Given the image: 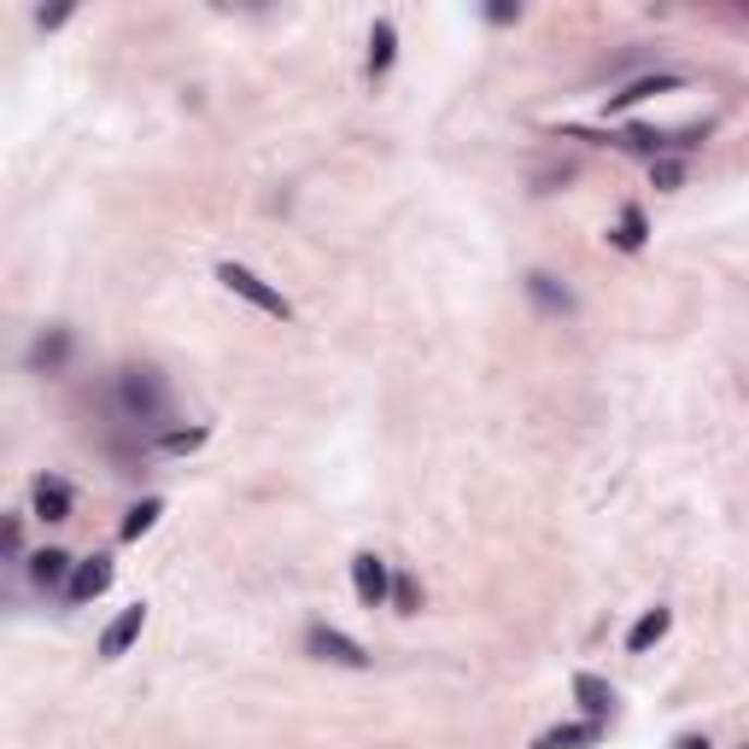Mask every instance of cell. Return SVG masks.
Masks as SVG:
<instances>
[{
    "label": "cell",
    "mask_w": 749,
    "mask_h": 749,
    "mask_svg": "<svg viewBox=\"0 0 749 749\" xmlns=\"http://www.w3.org/2000/svg\"><path fill=\"white\" fill-rule=\"evenodd\" d=\"M352 586H357V603L364 609H381L386 591H393V580H386V562L374 551H357L352 556Z\"/></svg>",
    "instance_id": "4"
},
{
    "label": "cell",
    "mask_w": 749,
    "mask_h": 749,
    "mask_svg": "<svg viewBox=\"0 0 749 749\" xmlns=\"http://www.w3.org/2000/svg\"><path fill=\"white\" fill-rule=\"evenodd\" d=\"M194 445H206V428H176V433H159V451H194Z\"/></svg>",
    "instance_id": "18"
},
{
    "label": "cell",
    "mask_w": 749,
    "mask_h": 749,
    "mask_svg": "<svg viewBox=\"0 0 749 749\" xmlns=\"http://www.w3.org/2000/svg\"><path fill=\"white\" fill-rule=\"evenodd\" d=\"M393 603H398V615H416V603H421L416 598V580H398L393 586Z\"/></svg>",
    "instance_id": "19"
},
{
    "label": "cell",
    "mask_w": 749,
    "mask_h": 749,
    "mask_svg": "<svg viewBox=\"0 0 749 749\" xmlns=\"http://www.w3.org/2000/svg\"><path fill=\"white\" fill-rule=\"evenodd\" d=\"M106 586H112V556H88V562H76L65 598H71V603H94Z\"/></svg>",
    "instance_id": "5"
},
{
    "label": "cell",
    "mask_w": 749,
    "mask_h": 749,
    "mask_svg": "<svg viewBox=\"0 0 749 749\" xmlns=\"http://www.w3.org/2000/svg\"><path fill=\"white\" fill-rule=\"evenodd\" d=\"M36 515L41 521H71V487L65 480H53V475L36 480Z\"/></svg>",
    "instance_id": "10"
},
{
    "label": "cell",
    "mask_w": 749,
    "mask_h": 749,
    "mask_svg": "<svg viewBox=\"0 0 749 749\" xmlns=\"http://www.w3.org/2000/svg\"><path fill=\"white\" fill-rule=\"evenodd\" d=\"M527 293H533L544 310H556V317H568V310H574V293H568V287H556V275H544V270L527 275Z\"/></svg>",
    "instance_id": "12"
},
{
    "label": "cell",
    "mask_w": 749,
    "mask_h": 749,
    "mask_svg": "<svg viewBox=\"0 0 749 749\" xmlns=\"http://www.w3.org/2000/svg\"><path fill=\"white\" fill-rule=\"evenodd\" d=\"M644 211H638V206H627V211H621V223L615 229H609V246H621V253H638V246H644Z\"/></svg>",
    "instance_id": "14"
},
{
    "label": "cell",
    "mask_w": 749,
    "mask_h": 749,
    "mask_svg": "<svg viewBox=\"0 0 749 749\" xmlns=\"http://www.w3.org/2000/svg\"><path fill=\"white\" fill-rule=\"evenodd\" d=\"M140 627H147V609L130 603V609H123V615L112 621V627L100 633V655H106V662H118V655H123V650H130L135 638H140Z\"/></svg>",
    "instance_id": "6"
},
{
    "label": "cell",
    "mask_w": 749,
    "mask_h": 749,
    "mask_svg": "<svg viewBox=\"0 0 749 749\" xmlns=\"http://www.w3.org/2000/svg\"><path fill=\"white\" fill-rule=\"evenodd\" d=\"M71 574H76V562H71L65 551H36V556H29V580H36L41 591L71 586Z\"/></svg>",
    "instance_id": "7"
},
{
    "label": "cell",
    "mask_w": 749,
    "mask_h": 749,
    "mask_svg": "<svg viewBox=\"0 0 749 749\" xmlns=\"http://www.w3.org/2000/svg\"><path fill=\"white\" fill-rule=\"evenodd\" d=\"M674 749H714V744H709V738H697V732H691V738H679Z\"/></svg>",
    "instance_id": "24"
},
{
    "label": "cell",
    "mask_w": 749,
    "mask_h": 749,
    "mask_svg": "<svg viewBox=\"0 0 749 749\" xmlns=\"http://www.w3.org/2000/svg\"><path fill=\"white\" fill-rule=\"evenodd\" d=\"M310 655L317 662H334V667H369V650L357 644V638H346V633H334V627H310Z\"/></svg>",
    "instance_id": "3"
},
{
    "label": "cell",
    "mask_w": 749,
    "mask_h": 749,
    "mask_svg": "<svg viewBox=\"0 0 749 749\" xmlns=\"http://www.w3.org/2000/svg\"><path fill=\"white\" fill-rule=\"evenodd\" d=\"M71 19V7H53V12H36V24L41 29H59V24H65Z\"/></svg>",
    "instance_id": "22"
},
{
    "label": "cell",
    "mask_w": 749,
    "mask_h": 749,
    "mask_svg": "<svg viewBox=\"0 0 749 749\" xmlns=\"http://www.w3.org/2000/svg\"><path fill=\"white\" fill-rule=\"evenodd\" d=\"M487 19H492V24H515V19H521V7H492Z\"/></svg>",
    "instance_id": "23"
},
{
    "label": "cell",
    "mask_w": 749,
    "mask_h": 749,
    "mask_svg": "<svg viewBox=\"0 0 749 749\" xmlns=\"http://www.w3.org/2000/svg\"><path fill=\"white\" fill-rule=\"evenodd\" d=\"M679 176H685V170L674 159H655V187H679Z\"/></svg>",
    "instance_id": "20"
},
{
    "label": "cell",
    "mask_w": 749,
    "mask_h": 749,
    "mask_svg": "<svg viewBox=\"0 0 749 749\" xmlns=\"http://www.w3.org/2000/svg\"><path fill=\"white\" fill-rule=\"evenodd\" d=\"M667 88H679V76H650V83H633V88L609 94V112H627V106H638L644 94H667Z\"/></svg>",
    "instance_id": "16"
},
{
    "label": "cell",
    "mask_w": 749,
    "mask_h": 749,
    "mask_svg": "<svg viewBox=\"0 0 749 749\" xmlns=\"http://www.w3.org/2000/svg\"><path fill=\"white\" fill-rule=\"evenodd\" d=\"M217 281H223L229 293H241L246 305H258V310H270V317H281V322L293 317V305L281 299V293H275L263 275H253V270H246V263H217Z\"/></svg>",
    "instance_id": "2"
},
{
    "label": "cell",
    "mask_w": 749,
    "mask_h": 749,
    "mask_svg": "<svg viewBox=\"0 0 749 749\" xmlns=\"http://www.w3.org/2000/svg\"><path fill=\"white\" fill-rule=\"evenodd\" d=\"M393 53H398V29L381 19V24L369 29V76H381L386 65H393Z\"/></svg>",
    "instance_id": "13"
},
{
    "label": "cell",
    "mask_w": 749,
    "mask_h": 749,
    "mask_svg": "<svg viewBox=\"0 0 749 749\" xmlns=\"http://www.w3.org/2000/svg\"><path fill=\"white\" fill-rule=\"evenodd\" d=\"M24 551V527H19V515L7 521V556H19Z\"/></svg>",
    "instance_id": "21"
},
{
    "label": "cell",
    "mask_w": 749,
    "mask_h": 749,
    "mask_svg": "<svg viewBox=\"0 0 749 749\" xmlns=\"http://www.w3.org/2000/svg\"><path fill=\"white\" fill-rule=\"evenodd\" d=\"M598 738H603V726H598V721H586V726H551L533 749H591Z\"/></svg>",
    "instance_id": "11"
},
{
    "label": "cell",
    "mask_w": 749,
    "mask_h": 749,
    "mask_svg": "<svg viewBox=\"0 0 749 749\" xmlns=\"http://www.w3.org/2000/svg\"><path fill=\"white\" fill-rule=\"evenodd\" d=\"M112 398H118V416L135 421L140 433H152V428H164V421H170V386H164L159 369H123L118 386H112Z\"/></svg>",
    "instance_id": "1"
},
{
    "label": "cell",
    "mask_w": 749,
    "mask_h": 749,
    "mask_svg": "<svg viewBox=\"0 0 749 749\" xmlns=\"http://www.w3.org/2000/svg\"><path fill=\"white\" fill-rule=\"evenodd\" d=\"M667 627H674V615H667V609H644V615L633 621V633H627V650L644 655L650 644H662V638H667Z\"/></svg>",
    "instance_id": "9"
},
{
    "label": "cell",
    "mask_w": 749,
    "mask_h": 749,
    "mask_svg": "<svg viewBox=\"0 0 749 749\" xmlns=\"http://www.w3.org/2000/svg\"><path fill=\"white\" fill-rule=\"evenodd\" d=\"M164 515L159 498H147V504H135L130 515H123V539H140V533H152V521Z\"/></svg>",
    "instance_id": "17"
},
{
    "label": "cell",
    "mask_w": 749,
    "mask_h": 749,
    "mask_svg": "<svg viewBox=\"0 0 749 749\" xmlns=\"http://www.w3.org/2000/svg\"><path fill=\"white\" fill-rule=\"evenodd\" d=\"M574 697H580V709L591 714V721H609V709H615V685L598 679V674H574Z\"/></svg>",
    "instance_id": "8"
},
{
    "label": "cell",
    "mask_w": 749,
    "mask_h": 749,
    "mask_svg": "<svg viewBox=\"0 0 749 749\" xmlns=\"http://www.w3.org/2000/svg\"><path fill=\"white\" fill-rule=\"evenodd\" d=\"M65 352H71V334H65V328H53V334L36 340V352H29V369H59V364H65Z\"/></svg>",
    "instance_id": "15"
}]
</instances>
